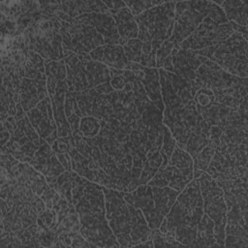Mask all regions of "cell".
I'll return each instance as SVG.
<instances>
[{
	"label": "cell",
	"mask_w": 248,
	"mask_h": 248,
	"mask_svg": "<svg viewBox=\"0 0 248 248\" xmlns=\"http://www.w3.org/2000/svg\"><path fill=\"white\" fill-rule=\"evenodd\" d=\"M72 199L78 214L81 235L94 247H120L106 217L103 187L76 173Z\"/></svg>",
	"instance_id": "obj_1"
},
{
	"label": "cell",
	"mask_w": 248,
	"mask_h": 248,
	"mask_svg": "<svg viewBox=\"0 0 248 248\" xmlns=\"http://www.w3.org/2000/svg\"><path fill=\"white\" fill-rule=\"evenodd\" d=\"M103 187L106 217L120 247H135L151 239V229L139 208L129 204L117 190Z\"/></svg>",
	"instance_id": "obj_2"
},
{
	"label": "cell",
	"mask_w": 248,
	"mask_h": 248,
	"mask_svg": "<svg viewBox=\"0 0 248 248\" xmlns=\"http://www.w3.org/2000/svg\"><path fill=\"white\" fill-rule=\"evenodd\" d=\"M203 215L202 198L198 178L192 179L179 193L169 213L165 216L168 241H173L176 228H198Z\"/></svg>",
	"instance_id": "obj_3"
},
{
	"label": "cell",
	"mask_w": 248,
	"mask_h": 248,
	"mask_svg": "<svg viewBox=\"0 0 248 248\" xmlns=\"http://www.w3.org/2000/svg\"><path fill=\"white\" fill-rule=\"evenodd\" d=\"M60 21L56 16L50 18L42 16L22 34L29 50L40 54L46 63L64 59Z\"/></svg>",
	"instance_id": "obj_4"
},
{
	"label": "cell",
	"mask_w": 248,
	"mask_h": 248,
	"mask_svg": "<svg viewBox=\"0 0 248 248\" xmlns=\"http://www.w3.org/2000/svg\"><path fill=\"white\" fill-rule=\"evenodd\" d=\"M174 7L175 2H163L135 16L139 27L138 39L142 43H150L154 52L172 34Z\"/></svg>",
	"instance_id": "obj_5"
},
{
	"label": "cell",
	"mask_w": 248,
	"mask_h": 248,
	"mask_svg": "<svg viewBox=\"0 0 248 248\" xmlns=\"http://www.w3.org/2000/svg\"><path fill=\"white\" fill-rule=\"evenodd\" d=\"M202 198L203 213L214 223V236L220 247H224L226 226V203L223 190L205 171L198 177Z\"/></svg>",
	"instance_id": "obj_6"
},
{
	"label": "cell",
	"mask_w": 248,
	"mask_h": 248,
	"mask_svg": "<svg viewBox=\"0 0 248 248\" xmlns=\"http://www.w3.org/2000/svg\"><path fill=\"white\" fill-rule=\"evenodd\" d=\"M209 60L231 75L247 78V41L241 34L233 32L226 41L217 45Z\"/></svg>",
	"instance_id": "obj_7"
},
{
	"label": "cell",
	"mask_w": 248,
	"mask_h": 248,
	"mask_svg": "<svg viewBox=\"0 0 248 248\" xmlns=\"http://www.w3.org/2000/svg\"><path fill=\"white\" fill-rule=\"evenodd\" d=\"M60 34L63 48L74 53H89L96 47L105 45L103 36L92 26L78 23L75 18L71 22L61 20Z\"/></svg>",
	"instance_id": "obj_8"
},
{
	"label": "cell",
	"mask_w": 248,
	"mask_h": 248,
	"mask_svg": "<svg viewBox=\"0 0 248 248\" xmlns=\"http://www.w3.org/2000/svg\"><path fill=\"white\" fill-rule=\"evenodd\" d=\"M233 29L231 22L217 24L209 17H204L196 30L184 40L179 46L182 49L201 50L226 41L232 33Z\"/></svg>",
	"instance_id": "obj_9"
},
{
	"label": "cell",
	"mask_w": 248,
	"mask_h": 248,
	"mask_svg": "<svg viewBox=\"0 0 248 248\" xmlns=\"http://www.w3.org/2000/svg\"><path fill=\"white\" fill-rule=\"evenodd\" d=\"M26 115L39 136L51 145L58 136L49 96L47 95L35 108L27 111Z\"/></svg>",
	"instance_id": "obj_10"
},
{
	"label": "cell",
	"mask_w": 248,
	"mask_h": 248,
	"mask_svg": "<svg viewBox=\"0 0 248 248\" xmlns=\"http://www.w3.org/2000/svg\"><path fill=\"white\" fill-rule=\"evenodd\" d=\"M124 200L132 206L142 211L147 224L151 230L159 229L162 218L155 208L152 195V186L148 184H140L132 192H120Z\"/></svg>",
	"instance_id": "obj_11"
},
{
	"label": "cell",
	"mask_w": 248,
	"mask_h": 248,
	"mask_svg": "<svg viewBox=\"0 0 248 248\" xmlns=\"http://www.w3.org/2000/svg\"><path fill=\"white\" fill-rule=\"evenodd\" d=\"M29 164L46 177L47 184L51 188L56 183L57 177L66 170L58 160L51 145L46 141L36 151Z\"/></svg>",
	"instance_id": "obj_12"
},
{
	"label": "cell",
	"mask_w": 248,
	"mask_h": 248,
	"mask_svg": "<svg viewBox=\"0 0 248 248\" xmlns=\"http://www.w3.org/2000/svg\"><path fill=\"white\" fill-rule=\"evenodd\" d=\"M75 19L80 24L94 27L103 36L105 44L119 45V34L115 21L110 14H82Z\"/></svg>",
	"instance_id": "obj_13"
},
{
	"label": "cell",
	"mask_w": 248,
	"mask_h": 248,
	"mask_svg": "<svg viewBox=\"0 0 248 248\" xmlns=\"http://www.w3.org/2000/svg\"><path fill=\"white\" fill-rule=\"evenodd\" d=\"M204 16L195 10L191 1H187V7L182 14L174 18L173 30L170 38L174 46H179L184 40H186L202 23Z\"/></svg>",
	"instance_id": "obj_14"
},
{
	"label": "cell",
	"mask_w": 248,
	"mask_h": 248,
	"mask_svg": "<svg viewBox=\"0 0 248 248\" xmlns=\"http://www.w3.org/2000/svg\"><path fill=\"white\" fill-rule=\"evenodd\" d=\"M192 179H194L193 170H181L174 166L167 165L165 169L158 170L147 184L157 187L169 186L181 192Z\"/></svg>",
	"instance_id": "obj_15"
},
{
	"label": "cell",
	"mask_w": 248,
	"mask_h": 248,
	"mask_svg": "<svg viewBox=\"0 0 248 248\" xmlns=\"http://www.w3.org/2000/svg\"><path fill=\"white\" fill-rule=\"evenodd\" d=\"M171 60L173 74L188 81H192L196 78V71L201 66L202 61L195 50L182 49L180 46H173Z\"/></svg>",
	"instance_id": "obj_16"
},
{
	"label": "cell",
	"mask_w": 248,
	"mask_h": 248,
	"mask_svg": "<svg viewBox=\"0 0 248 248\" xmlns=\"http://www.w3.org/2000/svg\"><path fill=\"white\" fill-rule=\"evenodd\" d=\"M68 90H69V87L66 82V79L60 80L57 82L54 94L49 97L51 100L54 120L57 126L58 138H66L72 135L71 126L67 120V117L65 114V108H64L65 97Z\"/></svg>",
	"instance_id": "obj_17"
},
{
	"label": "cell",
	"mask_w": 248,
	"mask_h": 248,
	"mask_svg": "<svg viewBox=\"0 0 248 248\" xmlns=\"http://www.w3.org/2000/svg\"><path fill=\"white\" fill-rule=\"evenodd\" d=\"M92 60L101 62L108 68L128 70L129 61L125 55L124 48L120 45L105 44L89 52Z\"/></svg>",
	"instance_id": "obj_18"
},
{
	"label": "cell",
	"mask_w": 248,
	"mask_h": 248,
	"mask_svg": "<svg viewBox=\"0 0 248 248\" xmlns=\"http://www.w3.org/2000/svg\"><path fill=\"white\" fill-rule=\"evenodd\" d=\"M18 94L20 96V104L24 111L27 112L48 95L46 80L24 78L21 81Z\"/></svg>",
	"instance_id": "obj_19"
},
{
	"label": "cell",
	"mask_w": 248,
	"mask_h": 248,
	"mask_svg": "<svg viewBox=\"0 0 248 248\" xmlns=\"http://www.w3.org/2000/svg\"><path fill=\"white\" fill-rule=\"evenodd\" d=\"M66 64V82L68 84L70 92H79L89 89L86 68L78 57L77 53L71 52L67 57L64 58Z\"/></svg>",
	"instance_id": "obj_20"
},
{
	"label": "cell",
	"mask_w": 248,
	"mask_h": 248,
	"mask_svg": "<svg viewBox=\"0 0 248 248\" xmlns=\"http://www.w3.org/2000/svg\"><path fill=\"white\" fill-rule=\"evenodd\" d=\"M8 171L16 177L18 183L27 184L38 196H41L44 191L49 187L46 177L36 170L29 163L18 162Z\"/></svg>",
	"instance_id": "obj_21"
},
{
	"label": "cell",
	"mask_w": 248,
	"mask_h": 248,
	"mask_svg": "<svg viewBox=\"0 0 248 248\" xmlns=\"http://www.w3.org/2000/svg\"><path fill=\"white\" fill-rule=\"evenodd\" d=\"M112 17L115 21L116 28L119 34V45L124 46L129 40L137 39L139 35V27L135 20V16L131 11L125 7L114 15Z\"/></svg>",
	"instance_id": "obj_22"
},
{
	"label": "cell",
	"mask_w": 248,
	"mask_h": 248,
	"mask_svg": "<svg viewBox=\"0 0 248 248\" xmlns=\"http://www.w3.org/2000/svg\"><path fill=\"white\" fill-rule=\"evenodd\" d=\"M59 10L71 18H76L82 14L101 13L109 14L108 7L103 1H60Z\"/></svg>",
	"instance_id": "obj_23"
},
{
	"label": "cell",
	"mask_w": 248,
	"mask_h": 248,
	"mask_svg": "<svg viewBox=\"0 0 248 248\" xmlns=\"http://www.w3.org/2000/svg\"><path fill=\"white\" fill-rule=\"evenodd\" d=\"M144 76L140 79V82L143 85L146 96L148 99L155 105V107L164 111V103L161 94V85H160V77L159 71L157 68H143Z\"/></svg>",
	"instance_id": "obj_24"
},
{
	"label": "cell",
	"mask_w": 248,
	"mask_h": 248,
	"mask_svg": "<svg viewBox=\"0 0 248 248\" xmlns=\"http://www.w3.org/2000/svg\"><path fill=\"white\" fill-rule=\"evenodd\" d=\"M222 8L229 22H233L237 25L247 26V10L248 2L243 0H227L215 2Z\"/></svg>",
	"instance_id": "obj_25"
},
{
	"label": "cell",
	"mask_w": 248,
	"mask_h": 248,
	"mask_svg": "<svg viewBox=\"0 0 248 248\" xmlns=\"http://www.w3.org/2000/svg\"><path fill=\"white\" fill-rule=\"evenodd\" d=\"M180 192L169 187L152 186V195L155 203V208L162 218L169 213L171 205L174 203Z\"/></svg>",
	"instance_id": "obj_26"
},
{
	"label": "cell",
	"mask_w": 248,
	"mask_h": 248,
	"mask_svg": "<svg viewBox=\"0 0 248 248\" xmlns=\"http://www.w3.org/2000/svg\"><path fill=\"white\" fill-rule=\"evenodd\" d=\"M193 247H220L214 236V223L203 213L197 228V237Z\"/></svg>",
	"instance_id": "obj_27"
},
{
	"label": "cell",
	"mask_w": 248,
	"mask_h": 248,
	"mask_svg": "<svg viewBox=\"0 0 248 248\" xmlns=\"http://www.w3.org/2000/svg\"><path fill=\"white\" fill-rule=\"evenodd\" d=\"M46 89L48 96H52L55 92L57 82L66 79L67 71L64 59L59 61H50L46 63Z\"/></svg>",
	"instance_id": "obj_28"
},
{
	"label": "cell",
	"mask_w": 248,
	"mask_h": 248,
	"mask_svg": "<svg viewBox=\"0 0 248 248\" xmlns=\"http://www.w3.org/2000/svg\"><path fill=\"white\" fill-rule=\"evenodd\" d=\"M85 68L89 89L109 81V70L105 64L91 60L85 64Z\"/></svg>",
	"instance_id": "obj_29"
},
{
	"label": "cell",
	"mask_w": 248,
	"mask_h": 248,
	"mask_svg": "<svg viewBox=\"0 0 248 248\" xmlns=\"http://www.w3.org/2000/svg\"><path fill=\"white\" fill-rule=\"evenodd\" d=\"M195 10L201 13L204 17L211 18L217 24L228 23V19L224 11L220 6L214 3V1H191Z\"/></svg>",
	"instance_id": "obj_30"
},
{
	"label": "cell",
	"mask_w": 248,
	"mask_h": 248,
	"mask_svg": "<svg viewBox=\"0 0 248 248\" xmlns=\"http://www.w3.org/2000/svg\"><path fill=\"white\" fill-rule=\"evenodd\" d=\"M80 230V222L78 214L75 208V205L72 203L67 214L59 222L56 228V233L59 235L61 233H77Z\"/></svg>",
	"instance_id": "obj_31"
},
{
	"label": "cell",
	"mask_w": 248,
	"mask_h": 248,
	"mask_svg": "<svg viewBox=\"0 0 248 248\" xmlns=\"http://www.w3.org/2000/svg\"><path fill=\"white\" fill-rule=\"evenodd\" d=\"M32 3L33 1H2L0 11L8 19L16 21L19 16L30 9Z\"/></svg>",
	"instance_id": "obj_32"
},
{
	"label": "cell",
	"mask_w": 248,
	"mask_h": 248,
	"mask_svg": "<svg viewBox=\"0 0 248 248\" xmlns=\"http://www.w3.org/2000/svg\"><path fill=\"white\" fill-rule=\"evenodd\" d=\"M162 162L163 158L160 151H155L149 157H147L141 169V173L140 176V185L147 184V182L158 171L159 168L162 165Z\"/></svg>",
	"instance_id": "obj_33"
},
{
	"label": "cell",
	"mask_w": 248,
	"mask_h": 248,
	"mask_svg": "<svg viewBox=\"0 0 248 248\" xmlns=\"http://www.w3.org/2000/svg\"><path fill=\"white\" fill-rule=\"evenodd\" d=\"M76 171H68L65 170L61 173L56 180V183L52 186V188L59 193L63 198H65L69 202H73L72 199V188L74 185Z\"/></svg>",
	"instance_id": "obj_34"
},
{
	"label": "cell",
	"mask_w": 248,
	"mask_h": 248,
	"mask_svg": "<svg viewBox=\"0 0 248 248\" xmlns=\"http://www.w3.org/2000/svg\"><path fill=\"white\" fill-rule=\"evenodd\" d=\"M168 165L174 166L181 170H193L194 162H193V158L187 151L179 148L176 145L174 147V150L170 158L169 159Z\"/></svg>",
	"instance_id": "obj_35"
},
{
	"label": "cell",
	"mask_w": 248,
	"mask_h": 248,
	"mask_svg": "<svg viewBox=\"0 0 248 248\" xmlns=\"http://www.w3.org/2000/svg\"><path fill=\"white\" fill-rule=\"evenodd\" d=\"M101 129V121L94 116H83L80 119L78 134L84 138L96 137Z\"/></svg>",
	"instance_id": "obj_36"
},
{
	"label": "cell",
	"mask_w": 248,
	"mask_h": 248,
	"mask_svg": "<svg viewBox=\"0 0 248 248\" xmlns=\"http://www.w3.org/2000/svg\"><path fill=\"white\" fill-rule=\"evenodd\" d=\"M123 48L129 62L140 64L142 54V42L140 39L129 40L123 46Z\"/></svg>",
	"instance_id": "obj_37"
},
{
	"label": "cell",
	"mask_w": 248,
	"mask_h": 248,
	"mask_svg": "<svg viewBox=\"0 0 248 248\" xmlns=\"http://www.w3.org/2000/svg\"><path fill=\"white\" fill-rule=\"evenodd\" d=\"M208 141L209 139L207 138H204L200 135L191 134L185 144V151H187L194 160L202 151V149L207 145Z\"/></svg>",
	"instance_id": "obj_38"
},
{
	"label": "cell",
	"mask_w": 248,
	"mask_h": 248,
	"mask_svg": "<svg viewBox=\"0 0 248 248\" xmlns=\"http://www.w3.org/2000/svg\"><path fill=\"white\" fill-rule=\"evenodd\" d=\"M37 223L43 230H50L56 232L58 225L56 211L53 208H46L42 213L39 214Z\"/></svg>",
	"instance_id": "obj_39"
},
{
	"label": "cell",
	"mask_w": 248,
	"mask_h": 248,
	"mask_svg": "<svg viewBox=\"0 0 248 248\" xmlns=\"http://www.w3.org/2000/svg\"><path fill=\"white\" fill-rule=\"evenodd\" d=\"M126 7L131 11L134 16H137L144 11L153 7L161 5L164 1H149V0H138V1H124Z\"/></svg>",
	"instance_id": "obj_40"
},
{
	"label": "cell",
	"mask_w": 248,
	"mask_h": 248,
	"mask_svg": "<svg viewBox=\"0 0 248 248\" xmlns=\"http://www.w3.org/2000/svg\"><path fill=\"white\" fill-rule=\"evenodd\" d=\"M193 100L196 103L197 109L207 108L214 103L215 96L210 89L201 88L196 92Z\"/></svg>",
	"instance_id": "obj_41"
},
{
	"label": "cell",
	"mask_w": 248,
	"mask_h": 248,
	"mask_svg": "<svg viewBox=\"0 0 248 248\" xmlns=\"http://www.w3.org/2000/svg\"><path fill=\"white\" fill-rule=\"evenodd\" d=\"M175 146H176L175 140L171 136L168 127L164 125L163 126V142H162V146L159 150L160 153L166 155L170 159Z\"/></svg>",
	"instance_id": "obj_42"
},
{
	"label": "cell",
	"mask_w": 248,
	"mask_h": 248,
	"mask_svg": "<svg viewBox=\"0 0 248 248\" xmlns=\"http://www.w3.org/2000/svg\"><path fill=\"white\" fill-rule=\"evenodd\" d=\"M173 46H174V44L168 39L164 41L161 46L157 49L156 51V68L157 69L161 68L163 61L167 56H169L171 53Z\"/></svg>",
	"instance_id": "obj_43"
},
{
	"label": "cell",
	"mask_w": 248,
	"mask_h": 248,
	"mask_svg": "<svg viewBox=\"0 0 248 248\" xmlns=\"http://www.w3.org/2000/svg\"><path fill=\"white\" fill-rule=\"evenodd\" d=\"M248 238H243L240 236H234V235H225L224 239V247H248Z\"/></svg>",
	"instance_id": "obj_44"
},
{
	"label": "cell",
	"mask_w": 248,
	"mask_h": 248,
	"mask_svg": "<svg viewBox=\"0 0 248 248\" xmlns=\"http://www.w3.org/2000/svg\"><path fill=\"white\" fill-rule=\"evenodd\" d=\"M55 193H56V191H55L53 188H51V187L49 186V187L46 188V189L44 191V193L40 196L41 199L44 201V202H45V204H46V207L48 208V209L52 208V206H53V199H54Z\"/></svg>",
	"instance_id": "obj_45"
},
{
	"label": "cell",
	"mask_w": 248,
	"mask_h": 248,
	"mask_svg": "<svg viewBox=\"0 0 248 248\" xmlns=\"http://www.w3.org/2000/svg\"><path fill=\"white\" fill-rule=\"evenodd\" d=\"M71 247H94L90 242H88L78 232L73 235V241Z\"/></svg>",
	"instance_id": "obj_46"
},
{
	"label": "cell",
	"mask_w": 248,
	"mask_h": 248,
	"mask_svg": "<svg viewBox=\"0 0 248 248\" xmlns=\"http://www.w3.org/2000/svg\"><path fill=\"white\" fill-rule=\"evenodd\" d=\"M106 6L108 7V12L109 14L112 16L114 15L116 12H118L119 10L123 9L126 7L125 5V2L124 1H103Z\"/></svg>",
	"instance_id": "obj_47"
},
{
	"label": "cell",
	"mask_w": 248,
	"mask_h": 248,
	"mask_svg": "<svg viewBox=\"0 0 248 248\" xmlns=\"http://www.w3.org/2000/svg\"><path fill=\"white\" fill-rule=\"evenodd\" d=\"M56 156L66 170H68V171L73 170L72 164H71V157H70L69 153H58V154H56Z\"/></svg>",
	"instance_id": "obj_48"
},
{
	"label": "cell",
	"mask_w": 248,
	"mask_h": 248,
	"mask_svg": "<svg viewBox=\"0 0 248 248\" xmlns=\"http://www.w3.org/2000/svg\"><path fill=\"white\" fill-rule=\"evenodd\" d=\"M10 138H11L10 132L6 128L2 127V129H1V146H4L9 141Z\"/></svg>",
	"instance_id": "obj_49"
}]
</instances>
